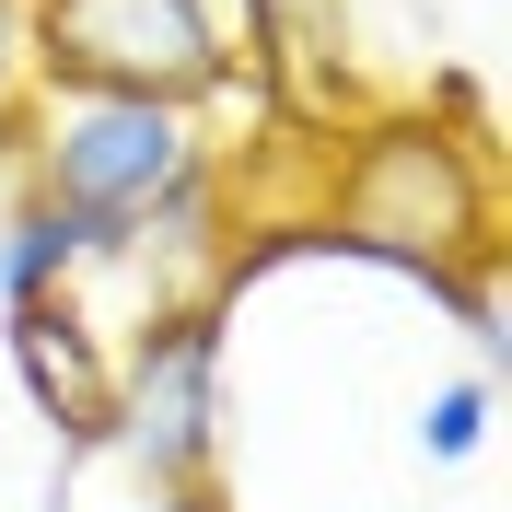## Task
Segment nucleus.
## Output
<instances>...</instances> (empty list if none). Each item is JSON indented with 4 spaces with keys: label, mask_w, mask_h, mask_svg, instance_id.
<instances>
[{
    "label": "nucleus",
    "mask_w": 512,
    "mask_h": 512,
    "mask_svg": "<svg viewBox=\"0 0 512 512\" xmlns=\"http://www.w3.org/2000/svg\"><path fill=\"white\" fill-rule=\"evenodd\" d=\"M24 59L47 94H152V105H210L245 82L210 0H24Z\"/></svg>",
    "instance_id": "f257e3e1"
},
{
    "label": "nucleus",
    "mask_w": 512,
    "mask_h": 512,
    "mask_svg": "<svg viewBox=\"0 0 512 512\" xmlns=\"http://www.w3.org/2000/svg\"><path fill=\"white\" fill-rule=\"evenodd\" d=\"M0 140H24V187L35 198H59V210H82V222H105V233H128L198 152H210V140H198V105L47 94V82L24 94V117L0 128Z\"/></svg>",
    "instance_id": "f03ea898"
},
{
    "label": "nucleus",
    "mask_w": 512,
    "mask_h": 512,
    "mask_svg": "<svg viewBox=\"0 0 512 512\" xmlns=\"http://www.w3.org/2000/svg\"><path fill=\"white\" fill-rule=\"evenodd\" d=\"M105 454L140 489H187L222 466V303L210 291H175L140 315L105 396Z\"/></svg>",
    "instance_id": "7ed1b4c3"
},
{
    "label": "nucleus",
    "mask_w": 512,
    "mask_h": 512,
    "mask_svg": "<svg viewBox=\"0 0 512 512\" xmlns=\"http://www.w3.org/2000/svg\"><path fill=\"white\" fill-rule=\"evenodd\" d=\"M12 373H24V396H35V419L59 431V443H82V454H105V396H117V361L94 350V315L82 303H12Z\"/></svg>",
    "instance_id": "20e7f679"
},
{
    "label": "nucleus",
    "mask_w": 512,
    "mask_h": 512,
    "mask_svg": "<svg viewBox=\"0 0 512 512\" xmlns=\"http://www.w3.org/2000/svg\"><path fill=\"white\" fill-rule=\"evenodd\" d=\"M94 268H128V233L82 222V210H59V198H12V222H0V303H59V291H82Z\"/></svg>",
    "instance_id": "39448f33"
},
{
    "label": "nucleus",
    "mask_w": 512,
    "mask_h": 512,
    "mask_svg": "<svg viewBox=\"0 0 512 512\" xmlns=\"http://www.w3.org/2000/svg\"><path fill=\"white\" fill-rule=\"evenodd\" d=\"M489 419H501V384H489V373L443 384V396L419 408V454H431V466H454V454H478V443H489Z\"/></svg>",
    "instance_id": "423d86ee"
},
{
    "label": "nucleus",
    "mask_w": 512,
    "mask_h": 512,
    "mask_svg": "<svg viewBox=\"0 0 512 512\" xmlns=\"http://www.w3.org/2000/svg\"><path fill=\"white\" fill-rule=\"evenodd\" d=\"M431 303H443V315L466 326V350H478V361H501V338H512V326H501V268H454V280L431 291Z\"/></svg>",
    "instance_id": "0eeeda50"
},
{
    "label": "nucleus",
    "mask_w": 512,
    "mask_h": 512,
    "mask_svg": "<svg viewBox=\"0 0 512 512\" xmlns=\"http://www.w3.org/2000/svg\"><path fill=\"white\" fill-rule=\"evenodd\" d=\"M24 94H35V59H24V0H0V128L24 117Z\"/></svg>",
    "instance_id": "6e6552de"
},
{
    "label": "nucleus",
    "mask_w": 512,
    "mask_h": 512,
    "mask_svg": "<svg viewBox=\"0 0 512 512\" xmlns=\"http://www.w3.org/2000/svg\"><path fill=\"white\" fill-rule=\"evenodd\" d=\"M152 512H233L222 478H187V489H152Z\"/></svg>",
    "instance_id": "1a4fd4ad"
}]
</instances>
